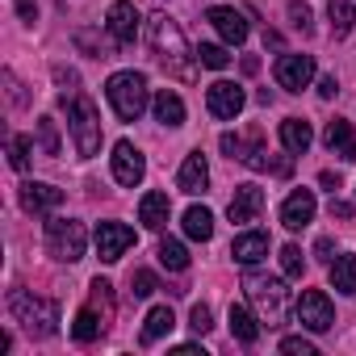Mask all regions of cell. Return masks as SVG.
Segmentation results:
<instances>
[{"mask_svg":"<svg viewBox=\"0 0 356 356\" xmlns=\"http://www.w3.org/2000/svg\"><path fill=\"white\" fill-rule=\"evenodd\" d=\"M281 273H285V277H302V273H306V256H302L298 243H285V248H281Z\"/></svg>","mask_w":356,"mask_h":356,"instance_id":"cell-32","label":"cell"},{"mask_svg":"<svg viewBox=\"0 0 356 356\" xmlns=\"http://www.w3.org/2000/svg\"><path fill=\"white\" fill-rule=\"evenodd\" d=\"M298 323L310 327V331H331L335 327V310H331V302H327L323 289H306L298 298Z\"/></svg>","mask_w":356,"mask_h":356,"instance_id":"cell-9","label":"cell"},{"mask_svg":"<svg viewBox=\"0 0 356 356\" xmlns=\"http://www.w3.org/2000/svg\"><path fill=\"white\" fill-rule=\"evenodd\" d=\"M113 181L118 185H126V189H134L138 181H143V176H147V163H143V151L134 147V143H113Z\"/></svg>","mask_w":356,"mask_h":356,"instance_id":"cell-8","label":"cell"},{"mask_svg":"<svg viewBox=\"0 0 356 356\" xmlns=\"http://www.w3.org/2000/svg\"><path fill=\"white\" fill-rule=\"evenodd\" d=\"M206 22L231 42V47H239V42H248V22H243V13L239 9H227V5H214L210 13H206Z\"/></svg>","mask_w":356,"mask_h":356,"instance_id":"cell-14","label":"cell"},{"mask_svg":"<svg viewBox=\"0 0 356 356\" xmlns=\"http://www.w3.org/2000/svg\"><path fill=\"white\" fill-rule=\"evenodd\" d=\"M155 289H159L155 273H147V268H134V273H130V293H134V298H151Z\"/></svg>","mask_w":356,"mask_h":356,"instance_id":"cell-34","label":"cell"},{"mask_svg":"<svg viewBox=\"0 0 356 356\" xmlns=\"http://www.w3.org/2000/svg\"><path fill=\"white\" fill-rule=\"evenodd\" d=\"M155 122H163V126H185V101L176 97V92H168V88H159L155 92Z\"/></svg>","mask_w":356,"mask_h":356,"instance_id":"cell-23","label":"cell"},{"mask_svg":"<svg viewBox=\"0 0 356 356\" xmlns=\"http://www.w3.org/2000/svg\"><path fill=\"white\" fill-rule=\"evenodd\" d=\"M84 248H88V235H84L80 222H72V218H51V222H47V252H51L55 260L76 264V260L84 256Z\"/></svg>","mask_w":356,"mask_h":356,"instance_id":"cell-6","label":"cell"},{"mask_svg":"<svg viewBox=\"0 0 356 356\" xmlns=\"http://www.w3.org/2000/svg\"><path fill=\"white\" fill-rule=\"evenodd\" d=\"M243 289H248V298H252V306H256L264 327H281L285 323V285L277 277H256L252 273V277H243Z\"/></svg>","mask_w":356,"mask_h":356,"instance_id":"cell-5","label":"cell"},{"mask_svg":"<svg viewBox=\"0 0 356 356\" xmlns=\"http://www.w3.org/2000/svg\"><path fill=\"white\" fill-rule=\"evenodd\" d=\"M310 218H314V193H310V189H293V193L281 202V222H285V231H302Z\"/></svg>","mask_w":356,"mask_h":356,"instance_id":"cell-15","label":"cell"},{"mask_svg":"<svg viewBox=\"0 0 356 356\" xmlns=\"http://www.w3.org/2000/svg\"><path fill=\"white\" fill-rule=\"evenodd\" d=\"M331 289L339 293H356V256H335L331 260Z\"/></svg>","mask_w":356,"mask_h":356,"instance_id":"cell-27","label":"cell"},{"mask_svg":"<svg viewBox=\"0 0 356 356\" xmlns=\"http://www.w3.org/2000/svg\"><path fill=\"white\" fill-rule=\"evenodd\" d=\"M38 151L42 155H59V130L51 118H38Z\"/></svg>","mask_w":356,"mask_h":356,"instance_id":"cell-33","label":"cell"},{"mask_svg":"<svg viewBox=\"0 0 356 356\" xmlns=\"http://www.w3.org/2000/svg\"><path fill=\"white\" fill-rule=\"evenodd\" d=\"M30 151H34V143H30L26 134H9V163H13L17 172L30 168Z\"/></svg>","mask_w":356,"mask_h":356,"instance_id":"cell-31","label":"cell"},{"mask_svg":"<svg viewBox=\"0 0 356 356\" xmlns=\"http://www.w3.org/2000/svg\"><path fill=\"white\" fill-rule=\"evenodd\" d=\"M335 92H339V84H335V76H323V80H318V97H327V101H331Z\"/></svg>","mask_w":356,"mask_h":356,"instance_id":"cell-38","label":"cell"},{"mask_svg":"<svg viewBox=\"0 0 356 356\" xmlns=\"http://www.w3.org/2000/svg\"><path fill=\"white\" fill-rule=\"evenodd\" d=\"M172 327H176L172 310H168V306H155V310L147 314V323H143V343L151 348V343H155V339H163V335H168Z\"/></svg>","mask_w":356,"mask_h":356,"instance_id":"cell-28","label":"cell"},{"mask_svg":"<svg viewBox=\"0 0 356 356\" xmlns=\"http://www.w3.org/2000/svg\"><path fill=\"white\" fill-rule=\"evenodd\" d=\"M17 13H22V22H34L38 17V5H34V0H17Z\"/></svg>","mask_w":356,"mask_h":356,"instance_id":"cell-40","label":"cell"},{"mask_svg":"<svg viewBox=\"0 0 356 356\" xmlns=\"http://www.w3.org/2000/svg\"><path fill=\"white\" fill-rule=\"evenodd\" d=\"M243 72H248V76H256V72H260V59H252V55H248V59H243Z\"/></svg>","mask_w":356,"mask_h":356,"instance_id":"cell-42","label":"cell"},{"mask_svg":"<svg viewBox=\"0 0 356 356\" xmlns=\"http://www.w3.org/2000/svg\"><path fill=\"white\" fill-rule=\"evenodd\" d=\"M22 206H26L30 214L59 210V206H63V189H55V185H42V181H30V185H22Z\"/></svg>","mask_w":356,"mask_h":356,"instance_id":"cell-16","label":"cell"},{"mask_svg":"<svg viewBox=\"0 0 356 356\" xmlns=\"http://www.w3.org/2000/svg\"><path fill=\"white\" fill-rule=\"evenodd\" d=\"M206 105H210V113H214V118L231 122V118H239V113H243L248 92H243L239 84H231V80H214V84L206 88Z\"/></svg>","mask_w":356,"mask_h":356,"instance_id":"cell-7","label":"cell"},{"mask_svg":"<svg viewBox=\"0 0 356 356\" xmlns=\"http://www.w3.org/2000/svg\"><path fill=\"white\" fill-rule=\"evenodd\" d=\"M181 222H185V235H189V239H197V243H206V239L214 235V214H210L206 206H189Z\"/></svg>","mask_w":356,"mask_h":356,"instance_id":"cell-25","label":"cell"},{"mask_svg":"<svg viewBox=\"0 0 356 356\" xmlns=\"http://www.w3.org/2000/svg\"><path fill=\"white\" fill-rule=\"evenodd\" d=\"M193 55H197V63H202V67H210V72H222V67L231 63L227 47H218V42H202V47H197Z\"/></svg>","mask_w":356,"mask_h":356,"instance_id":"cell-30","label":"cell"},{"mask_svg":"<svg viewBox=\"0 0 356 356\" xmlns=\"http://www.w3.org/2000/svg\"><path fill=\"white\" fill-rule=\"evenodd\" d=\"M281 352H285V356H314V343L302 339V335H285V339H281Z\"/></svg>","mask_w":356,"mask_h":356,"instance_id":"cell-36","label":"cell"},{"mask_svg":"<svg viewBox=\"0 0 356 356\" xmlns=\"http://www.w3.org/2000/svg\"><path fill=\"white\" fill-rule=\"evenodd\" d=\"M147 42H151L155 59H159L168 72H176L181 80L193 76V67H189V42H185L181 26H176L168 13H155V17L147 22Z\"/></svg>","mask_w":356,"mask_h":356,"instance_id":"cell-1","label":"cell"},{"mask_svg":"<svg viewBox=\"0 0 356 356\" xmlns=\"http://www.w3.org/2000/svg\"><path fill=\"white\" fill-rule=\"evenodd\" d=\"M105 323H109V318H105L97 306H84V310L76 314V323H72V335H76L80 343H92V339L105 331Z\"/></svg>","mask_w":356,"mask_h":356,"instance_id":"cell-24","label":"cell"},{"mask_svg":"<svg viewBox=\"0 0 356 356\" xmlns=\"http://www.w3.org/2000/svg\"><path fill=\"white\" fill-rule=\"evenodd\" d=\"M289 22H293V30L310 34V9L302 5V0H293V5H289Z\"/></svg>","mask_w":356,"mask_h":356,"instance_id":"cell-37","label":"cell"},{"mask_svg":"<svg viewBox=\"0 0 356 356\" xmlns=\"http://www.w3.org/2000/svg\"><path fill=\"white\" fill-rule=\"evenodd\" d=\"M231 256H235L243 268L260 264V260L268 256V235H264V231H243V235H235V243H231Z\"/></svg>","mask_w":356,"mask_h":356,"instance_id":"cell-19","label":"cell"},{"mask_svg":"<svg viewBox=\"0 0 356 356\" xmlns=\"http://www.w3.org/2000/svg\"><path fill=\"white\" fill-rule=\"evenodd\" d=\"M9 310L17 314V323H22L30 335H55V327H59V306H55L51 298L30 293V289H13Z\"/></svg>","mask_w":356,"mask_h":356,"instance_id":"cell-3","label":"cell"},{"mask_svg":"<svg viewBox=\"0 0 356 356\" xmlns=\"http://www.w3.org/2000/svg\"><path fill=\"white\" fill-rule=\"evenodd\" d=\"M314 80V59L310 55H281L277 59V84L285 92H302Z\"/></svg>","mask_w":356,"mask_h":356,"instance_id":"cell-11","label":"cell"},{"mask_svg":"<svg viewBox=\"0 0 356 356\" xmlns=\"http://www.w3.org/2000/svg\"><path fill=\"white\" fill-rule=\"evenodd\" d=\"M105 26H109V34H113L118 47H130V42L138 38V9L130 5V0H113Z\"/></svg>","mask_w":356,"mask_h":356,"instance_id":"cell-12","label":"cell"},{"mask_svg":"<svg viewBox=\"0 0 356 356\" xmlns=\"http://www.w3.org/2000/svg\"><path fill=\"white\" fill-rule=\"evenodd\" d=\"M130 248H134V231L126 222H101L97 227V252L105 264H118Z\"/></svg>","mask_w":356,"mask_h":356,"instance_id":"cell-10","label":"cell"},{"mask_svg":"<svg viewBox=\"0 0 356 356\" xmlns=\"http://www.w3.org/2000/svg\"><path fill=\"white\" fill-rule=\"evenodd\" d=\"M323 143H327L331 155H339V159H356V126H352V122H343V118L327 122Z\"/></svg>","mask_w":356,"mask_h":356,"instance_id":"cell-18","label":"cell"},{"mask_svg":"<svg viewBox=\"0 0 356 356\" xmlns=\"http://www.w3.org/2000/svg\"><path fill=\"white\" fill-rule=\"evenodd\" d=\"M63 105H67V122H72V134H76V151L97 155L101 151V113H97V105L84 92H72V101L63 97Z\"/></svg>","mask_w":356,"mask_h":356,"instance_id":"cell-4","label":"cell"},{"mask_svg":"<svg viewBox=\"0 0 356 356\" xmlns=\"http://www.w3.org/2000/svg\"><path fill=\"white\" fill-rule=\"evenodd\" d=\"M281 143H285V151H289V155H302V151L314 143L310 122H302V118H285V122H281Z\"/></svg>","mask_w":356,"mask_h":356,"instance_id":"cell-21","label":"cell"},{"mask_svg":"<svg viewBox=\"0 0 356 356\" xmlns=\"http://www.w3.org/2000/svg\"><path fill=\"white\" fill-rule=\"evenodd\" d=\"M105 97L122 122H138L147 109V76L143 72H118V76H109Z\"/></svg>","mask_w":356,"mask_h":356,"instance_id":"cell-2","label":"cell"},{"mask_svg":"<svg viewBox=\"0 0 356 356\" xmlns=\"http://www.w3.org/2000/svg\"><path fill=\"white\" fill-rule=\"evenodd\" d=\"M176 185H181V193H189V197H197V193H206V189H210V163H206V155H202V151L185 155L181 176H176Z\"/></svg>","mask_w":356,"mask_h":356,"instance_id":"cell-13","label":"cell"},{"mask_svg":"<svg viewBox=\"0 0 356 356\" xmlns=\"http://www.w3.org/2000/svg\"><path fill=\"white\" fill-rule=\"evenodd\" d=\"M168 218H172V202H168V193H147V197L138 202V222H143L147 231H163Z\"/></svg>","mask_w":356,"mask_h":356,"instance_id":"cell-20","label":"cell"},{"mask_svg":"<svg viewBox=\"0 0 356 356\" xmlns=\"http://www.w3.org/2000/svg\"><path fill=\"white\" fill-rule=\"evenodd\" d=\"M189 327H193L197 335H206V331L214 327V314H210V306H206V302H197V306L189 310Z\"/></svg>","mask_w":356,"mask_h":356,"instance_id":"cell-35","label":"cell"},{"mask_svg":"<svg viewBox=\"0 0 356 356\" xmlns=\"http://www.w3.org/2000/svg\"><path fill=\"white\" fill-rule=\"evenodd\" d=\"M227 323H231V335L239 339V343H256L260 339V323H256V314L248 310V306H231V314H227Z\"/></svg>","mask_w":356,"mask_h":356,"instance_id":"cell-22","label":"cell"},{"mask_svg":"<svg viewBox=\"0 0 356 356\" xmlns=\"http://www.w3.org/2000/svg\"><path fill=\"white\" fill-rule=\"evenodd\" d=\"M327 22H331V34H335V38H348L352 26H356L352 0H327Z\"/></svg>","mask_w":356,"mask_h":356,"instance_id":"cell-26","label":"cell"},{"mask_svg":"<svg viewBox=\"0 0 356 356\" xmlns=\"http://www.w3.org/2000/svg\"><path fill=\"white\" fill-rule=\"evenodd\" d=\"M260 210H264V189H256V185H239L235 197H231V206H227L231 222H256Z\"/></svg>","mask_w":356,"mask_h":356,"instance_id":"cell-17","label":"cell"},{"mask_svg":"<svg viewBox=\"0 0 356 356\" xmlns=\"http://www.w3.org/2000/svg\"><path fill=\"white\" fill-rule=\"evenodd\" d=\"M331 218H352V206L348 202H331Z\"/></svg>","mask_w":356,"mask_h":356,"instance_id":"cell-41","label":"cell"},{"mask_svg":"<svg viewBox=\"0 0 356 356\" xmlns=\"http://www.w3.org/2000/svg\"><path fill=\"white\" fill-rule=\"evenodd\" d=\"M331 252H335V243H331V239H318V243H314V256H318V260H327V264L335 260Z\"/></svg>","mask_w":356,"mask_h":356,"instance_id":"cell-39","label":"cell"},{"mask_svg":"<svg viewBox=\"0 0 356 356\" xmlns=\"http://www.w3.org/2000/svg\"><path fill=\"white\" fill-rule=\"evenodd\" d=\"M159 264L163 268H172V273H185L189 268V252H185V243L181 239H159Z\"/></svg>","mask_w":356,"mask_h":356,"instance_id":"cell-29","label":"cell"}]
</instances>
